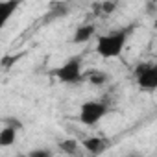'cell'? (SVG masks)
<instances>
[{"label":"cell","mask_w":157,"mask_h":157,"mask_svg":"<svg viewBox=\"0 0 157 157\" xmlns=\"http://www.w3.org/2000/svg\"><path fill=\"white\" fill-rule=\"evenodd\" d=\"M131 35V26L128 28H118L115 32H109V33H104L98 37L96 41V54L104 59H113V57H118L124 48H126V43Z\"/></svg>","instance_id":"1"},{"label":"cell","mask_w":157,"mask_h":157,"mask_svg":"<svg viewBox=\"0 0 157 157\" xmlns=\"http://www.w3.org/2000/svg\"><path fill=\"white\" fill-rule=\"evenodd\" d=\"M54 76L61 83H68V85H74V83H80L83 80V70H82V57L80 56H72L68 57L61 67H57L54 70Z\"/></svg>","instance_id":"2"},{"label":"cell","mask_w":157,"mask_h":157,"mask_svg":"<svg viewBox=\"0 0 157 157\" xmlns=\"http://www.w3.org/2000/svg\"><path fill=\"white\" fill-rule=\"evenodd\" d=\"M109 113V105L102 100H89V102H83L82 107H80V122L83 126H96L105 115Z\"/></svg>","instance_id":"3"},{"label":"cell","mask_w":157,"mask_h":157,"mask_svg":"<svg viewBox=\"0 0 157 157\" xmlns=\"http://www.w3.org/2000/svg\"><path fill=\"white\" fill-rule=\"evenodd\" d=\"M133 76H135V82L139 85L140 91H155L157 89V65L151 63V61H140L137 63L135 70H133Z\"/></svg>","instance_id":"4"},{"label":"cell","mask_w":157,"mask_h":157,"mask_svg":"<svg viewBox=\"0 0 157 157\" xmlns=\"http://www.w3.org/2000/svg\"><path fill=\"white\" fill-rule=\"evenodd\" d=\"M80 144H82V150L85 153H89L91 157H98V155H102L109 150L111 140L102 137V135H91V137L83 139V142H80Z\"/></svg>","instance_id":"5"},{"label":"cell","mask_w":157,"mask_h":157,"mask_svg":"<svg viewBox=\"0 0 157 157\" xmlns=\"http://www.w3.org/2000/svg\"><path fill=\"white\" fill-rule=\"evenodd\" d=\"M94 33H96V26H94L93 22H89V24H80V26L74 30L72 43H76V44H85V43H89V41L94 37Z\"/></svg>","instance_id":"6"},{"label":"cell","mask_w":157,"mask_h":157,"mask_svg":"<svg viewBox=\"0 0 157 157\" xmlns=\"http://www.w3.org/2000/svg\"><path fill=\"white\" fill-rule=\"evenodd\" d=\"M57 148H59L61 153H65L68 157H82V153H83L82 144L78 142V140H74V139H63V140H59Z\"/></svg>","instance_id":"7"},{"label":"cell","mask_w":157,"mask_h":157,"mask_svg":"<svg viewBox=\"0 0 157 157\" xmlns=\"http://www.w3.org/2000/svg\"><path fill=\"white\" fill-rule=\"evenodd\" d=\"M21 2H17V0H6V2H0V30H2L8 21L13 17V13L19 10Z\"/></svg>","instance_id":"8"},{"label":"cell","mask_w":157,"mask_h":157,"mask_svg":"<svg viewBox=\"0 0 157 157\" xmlns=\"http://www.w3.org/2000/svg\"><path fill=\"white\" fill-rule=\"evenodd\" d=\"M15 140H17V129L15 128L4 126L0 129V148H10L15 144Z\"/></svg>","instance_id":"9"},{"label":"cell","mask_w":157,"mask_h":157,"mask_svg":"<svg viewBox=\"0 0 157 157\" xmlns=\"http://www.w3.org/2000/svg\"><path fill=\"white\" fill-rule=\"evenodd\" d=\"M87 80H89V83L91 85H94V87H104V85H107L109 83V74L105 72V70H91L89 74H87Z\"/></svg>","instance_id":"10"},{"label":"cell","mask_w":157,"mask_h":157,"mask_svg":"<svg viewBox=\"0 0 157 157\" xmlns=\"http://www.w3.org/2000/svg\"><path fill=\"white\" fill-rule=\"evenodd\" d=\"M26 155H28V157H54L52 150H48V148H33V150H30Z\"/></svg>","instance_id":"11"},{"label":"cell","mask_w":157,"mask_h":157,"mask_svg":"<svg viewBox=\"0 0 157 157\" xmlns=\"http://www.w3.org/2000/svg\"><path fill=\"white\" fill-rule=\"evenodd\" d=\"M117 10L115 2H100V15H111Z\"/></svg>","instance_id":"12"},{"label":"cell","mask_w":157,"mask_h":157,"mask_svg":"<svg viewBox=\"0 0 157 157\" xmlns=\"http://www.w3.org/2000/svg\"><path fill=\"white\" fill-rule=\"evenodd\" d=\"M4 126H10V128H15V129L19 131V129L22 128V122H21V120H17L15 117H10V118H6V120H4Z\"/></svg>","instance_id":"13"},{"label":"cell","mask_w":157,"mask_h":157,"mask_svg":"<svg viewBox=\"0 0 157 157\" xmlns=\"http://www.w3.org/2000/svg\"><path fill=\"white\" fill-rule=\"evenodd\" d=\"M126 157H139L137 153H129V155H126Z\"/></svg>","instance_id":"14"},{"label":"cell","mask_w":157,"mask_h":157,"mask_svg":"<svg viewBox=\"0 0 157 157\" xmlns=\"http://www.w3.org/2000/svg\"><path fill=\"white\" fill-rule=\"evenodd\" d=\"M17 157H28V155H26V153H19Z\"/></svg>","instance_id":"15"}]
</instances>
